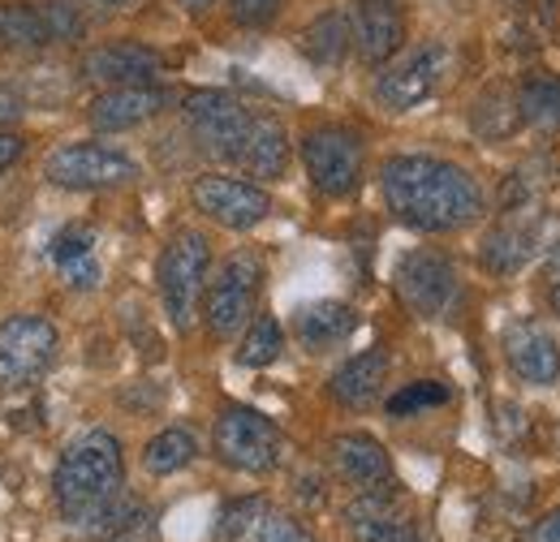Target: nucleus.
<instances>
[{"instance_id": "1", "label": "nucleus", "mask_w": 560, "mask_h": 542, "mask_svg": "<svg viewBox=\"0 0 560 542\" xmlns=\"http://www.w3.org/2000/svg\"><path fill=\"white\" fill-rule=\"evenodd\" d=\"M388 211L415 233H457L483 215L479 181L440 155H393L380 168Z\"/></svg>"}, {"instance_id": "2", "label": "nucleus", "mask_w": 560, "mask_h": 542, "mask_svg": "<svg viewBox=\"0 0 560 542\" xmlns=\"http://www.w3.org/2000/svg\"><path fill=\"white\" fill-rule=\"evenodd\" d=\"M121 491H126V457L113 431H82L78 439L66 444L57 461V478H52L61 521H70L73 530L86 526Z\"/></svg>"}, {"instance_id": "3", "label": "nucleus", "mask_w": 560, "mask_h": 542, "mask_svg": "<svg viewBox=\"0 0 560 542\" xmlns=\"http://www.w3.org/2000/svg\"><path fill=\"white\" fill-rule=\"evenodd\" d=\"M208 268H211V246L208 237L195 233V228H182L160 250L155 280H160V297H164L168 323L177 332H190L195 328V315H199V302H203V288H208Z\"/></svg>"}, {"instance_id": "4", "label": "nucleus", "mask_w": 560, "mask_h": 542, "mask_svg": "<svg viewBox=\"0 0 560 542\" xmlns=\"http://www.w3.org/2000/svg\"><path fill=\"white\" fill-rule=\"evenodd\" d=\"M259 288H264V259L250 255V250L229 255L220 263V271L208 280V288H203V323H208L211 337H237L255 315Z\"/></svg>"}, {"instance_id": "5", "label": "nucleus", "mask_w": 560, "mask_h": 542, "mask_svg": "<svg viewBox=\"0 0 560 542\" xmlns=\"http://www.w3.org/2000/svg\"><path fill=\"white\" fill-rule=\"evenodd\" d=\"M280 431L259 409L229 405L211 426V452L237 474H272L280 466Z\"/></svg>"}, {"instance_id": "6", "label": "nucleus", "mask_w": 560, "mask_h": 542, "mask_svg": "<svg viewBox=\"0 0 560 542\" xmlns=\"http://www.w3.org/2000/svg\"><path fill=\"white\" fill-rule=\"evenodd\" d=\"M61 332L44 315H9L0 323V392H22L57 362Z\"/></svg>"}, {"instance_id": "7", "label": "nucleus", "mask_w": 560, "mask_h": 542, "mask_svg": "<svg viewBox=\"0 0 560 542\" xmlns=\"http://www.w3.org/2000/svg\"><path fill=\"white\" fill-rule=\"evenodd\" d=\"M182 113H186V126L199 142V151H208L211 160H224V164H242L255 113L237 95H229V91H190Z\"/></svg>"}, {"instance_id": "8", "label": "nucleus", "mask_w": 560, "mask_h": 542, "mask_svg": "<svg viewBox=\"0 0 560 542\" xmlns=\"http://www.w3.org/2000/svg\"><path fill=\"white\" fill-rule=\"evenodd\" d=\"M44 177L61 190H117L139 181V164L108 142H66L44 160Z\"/></svg>"}, {"instance_id": "9", "label": "nucleus", "mask_w": 560, "mask_h": 542, "mask_svg": "<svg viewBox=\"0 0 560 542\" xmlns=\"http://www.w3.org/2000/svg\"><path fill=\"white\" fill-rule=\"evenodd\" d=\"M302 164L324 199H346L362 181V138L346 126H319L302 138Z\"/></svg>"}, {"instance_id": "10", "label": "nucleus", "mask_w": 560, "mask_h": 542, "mask_svg": "<svg viewBox=\"0 0 560 542\" xmlns=\"http://www.w3.org/2000/svg\"><path fill=\"white\" fill-rule=\"evenodd\" d=\"M448 44L431 39L419 44L415 52H406L397 66H388L375 82V99L388 108V113H410L427 104L440 86H444V73H448Z\"/></svg>"}, {"instance_id": "11", "label": "nucleus", "mask_w": 560, "mask_h": 542, "mask_svg": "<svg viewBox=\"0 0 560 542\" xmlns=\"http://www.w3.org/2000/svg\"><path fill=\"white\" fill-rule=\"evenodd\" d=\"M190 203L199 207L211 224L233 228V233H246V228H255L272 215V195L268 190H259L255 181H242V177H224V173L195 177Z\"/></svg>"}, {"instance_id": "12", "label": "nucleus", "mask_w": 560, "mask_h": 542, "mask_svg": "<svg viewBox=\"0 0 560 542\" xmlns=\"http://www.w3.org/2000/svg\"><path fill=\"white\" fill-rule=\"evenodd\" d=\"M397 293L419 319H440L457 306V268L440 250H415L397 263Z\"/></svg>"}, {"instance_id": "13", "label": "nucleus", "mask_w": 560, "mask_h": 542, "mask_svg": "<svg viewBox=\"0 0 560 542\" xmlns=\"http://www.w3.org/2000/svg\"><path fill=\"white\" fill-rule=\"evenodd\" d=\"M215 542H319L298 517L280 512L277 504L250 495L233 499L215 517Z\"/></svg>"}, {"instance_id": "14", "label": "nucleus", "mask_w": 560, "mask_h": 542, "mask_svg": "<svg viewBox=\"0 0 560 542\" xmlns=\"http://www.w3.org/2000/svg\"><path fill=\"white\" fill-rule=\"evenodd\" d=\"M346 530L353 542H427L415 512L397 499V486L362 491L346 504Z\"/></svg>"}, {"instance_id": "15", "label": "nucleus", "mask_w": 560, "mask_h": 542, "mask_svg": "<svg viewBox=\"0 0 560 542\" xmlns=\"http://www.w3.org/2000/svg\"><path fill=\"white\" fill-rule=\"evenodd\" d=\"M350 35L362 66H388L406 44V17H401L397 0H358Z\"/></svg>"}, {"instance_id": "16", "label": "nucleus", "mask_w": 560, "mask_h": 542, "mask_svg": "<svg viewBox=\"0 0 560 542\" xmlns=\"http://www.w3.org/2000/svg\"><path fill=\"white\" fill-rule=\"evenodd\" d=\"M164 104H168V91L155 86V82H147V86H108V91H100L91 99L86 121L95 130H104V134H121V130H135L142 121L160 117Z\"/></svg>"}, {"instance_id": "17", "label": "nucleus", "mask_w": 560, "mask_h": 542, "mask_svg": "<svg viewBox=\"0 0 560 542\" xmlns=\"http://www.w3.org/2000/svg\"><path fill=\"white\" fill-rule=\"evenodd\" d=\"M504 357H509V366L517 370V379H526V384H535V388L557 384L560 344L544 323H535V319L509 323V332H504Z\"/></svg>"}, {"instance_id": "18", "label": "nucleus", "mask_w": 560, "mask_h": 542, "mask_svg": "<svg viewBox=\"0 0 560 542\" xmlns=\"http://www.w3.org/2000/svg\"><path fill=\"white\" fill-rule=\"evenodd\" d=\"M164 69V57L147 44H104L82 57V78L104 86H147Z\"/></svg>"}, {"instance_id": "19", "label": "nucleus", "mask_w": 560, "mask_h": 542, "mask_svg": "<svg viewBox=\"0 0 560 542\" xmlns=\"http://www.w3.org/2000/svg\"><path fill=\"white\" fill-rule=\"evenodd\" d=\"M332 466L337 474L353 482L358 491H384V486H397L393 482V461L384 452V444L366 431H346L332 439Z\"/></svg>"}, {"instance_id": "20", "label": "nucleus", "mask_w": 560, "mask_h": 542, "mask_svg": "<svg viewBox=\"0 0 560 542\" xmlns=\"http://www.w3.org/2000/svg\"><path fill=\"white\" fill-rule=\"evenodd\" d=\"M384 379H388V353H384V349H366V353H358L346 366L332 370L328 397L346 409H366V405H375Z\"/></svg>"}, {"instance_id": "21", "label": "nucleus", "mask_w": 560, "mask_h": 542, "mask_svg": "<svg viewBox=\"0 0 560 542\" xmlns=\"http://www.w3.org/2000/svg\"><path fill=\"white\" fill-rule=\"evenodd\" d=\"M353 328H358V315L346 302H311L293 315V337L302 340V349H311V353L337 349L341 340L353 337Z\"/></svg>"}, {"instance_id": "22", "label": "nucleus", "mask_w": 560, "mask_h": 542, "mask_svg": "<svg viewBox=\"0 0 560 542\" xmlns=\"http://www.w3.org/2000/svg\"><path fill=\"white\" fill-rule=\"evenodd\" d=\"M242 168L264 177V181H280L284 177V168H289V134H284V126H280L277 117L255 113L246 151H242Z\"/></svg>"}, {"instance_id": "23", "label": "nucleus", "mask_w": 560, "mask_h": 542, "mask_svg": "<svg viewBox=\"0 0 560 542\" xmlns=\"http://www.w3.org/2000/svg\"><path fill=\"white\" fill-rule=\"evenodd\" d=\"M350 48H353V35L346 13H319L302 31V52H306L311 66L319 69H341V61L350 57Z\"/></svg>"}, {"instance_id": "24", "label": "nucleus", "mask_w": 560, "mask_h": 542, "mask_svg": "<svg viewBox=\"0 0 560 542\" xmlns=\"http://www.w3.org/2000/svg\"><path fill=\"white\" fill-rule=\"evenodd\" d=\"M530 255H535V233L522 228V224H500V228H491L488 237H483V246H479L483 268L495 271V275L522 271L530 263Z\"/></svg>"}, {"instance_id": "25", "label": "nucleus", "mask_w": 560, "mask_h": 542, "mask_svg": "<svg viewBox=\"0 0 560 542\" xmlns=\"http://www.w3.org/2000/svg\"><path fill=\"white\" fill-rule=\"evenodd\" d=\"M517 113L526 126L557 134L560 130V78L557 73H530L517 86Z\"/></svg>"}, {"instance_id": "26", "label": "nucleus", "mask_w": 560, "mask_h": 542, "mask_svg": "<svg viewBox=\"0 0 560 542\" xmlns=\"http://www.w3.org/2000/svg\"><path fill=\"white\" fill-rule=\"evenodd\" d=\"M52 35H48V22L39 9L31 4H18V0H0V48H48Z\"/></svg>"}, {"instance_id": "27", "label": "nucleus", "mask_w": 560, "mask_h": 542, "mask_svg": "<svg viewBox=\"0 0 560 542\" xmlns=\"http://www.w3.org/2000/svg\"><path fill=\"white\" fill-rule=\"evenodd\" d=\"M195 457H199V444H195V435L182 431V426L160 431V435L147 439V448H142V466H147V474H155V478H168V474H177V470H186Z\"/></svg>"}, {"instance_id": "28", "label": "nucleus", "mask_w": 560, "mask_h": 542, "mask_svg": "<svg viewBox=\"0 0 560 542\" xmlns=\"http://www.w3.org/2000/svg\"><path fill=\"white\" fill-rule=\"evenodd\" d=\"M470 126L483 138H509L522 126V113H517V91H504V86H491L488 95L475 99V113H470Z\"/></svg>"}, {"instance_id": "29", "label": "nucleus", "mask_w": 560, "mask_h": 542, "mask_svg": "<svg viewBox=\"0 0 560 542\" xmlns=\"http://www.w3.org/2000/svg\"><path fill=\"white\" fill-rule=\"evenodd\" d=\"M280 349H284V328H280L272 315H259V319L246 323V337L237 344V362L246 370H264V366L277 362Z\"/></svg>"}, {"instance_id": "30", "label": "nucleus", "mask_w": 560, "mask_h": 542, "mask_svg": "<svg viewBox=\"0 0 560 542\" xmlns=\"http://www.w3.org/2000/svg\"><path fill=\"white\" fill-rule=\"evenodd\" d=\"M448 388L440 379H415L406 384L397 397H388V417H415L422 409H435V405H448Z\"/></svg>"}, {"instance_id": "31", "label": "nucleus", "mask_w": 560, "mask_h": 542, "mask_svg": "<svg viewBox=\"0 0 560 542\" xmlns=\"http://www.w3.org/2000/svg\"><path fill=\"white\" fill-rule=\"evenodd\" d=\"M91 246H95V233L86 228V224H70V228H61L57 237H52V246H48V255H52V263H73V259H86L91 255Z\"/></svg>"}, {"instance_id": "32", "label": "nucleus", "mask_w": 560, "mask_h": 542, "mask_svg": "<svg viewBox=\"0 0 560 542\" xmlns=\"http://www.w3.org/2000/svg\"><path fill=\"white\" fill-rule=\"evenodd\" d=\"M44 13V22H48V35H52V44H61V39H78L82 35V17L73 13L70 0H52L48 9H39Z\"/></svg>"}, {"instance_id": "33", "label": "nucleus", "mask_w": 560, "mask_h": 542, "mask_svg": "<svg viewBox=\"0 0 560 542\" xmlns=\"http://www.w3.org/2000/svg\"><path fill=\"white\" fill-rule=\"evenodd\" d=\"M280 9V0H229V13L242 22V26H264L272 22Z\"/></svg>"}, {"instance_id": "34", "label": "nucleus", "mask_w": 560, "mask_h": 542, "mask_svg": "<svg viewBox=\"0 0 560 542\" xmlns=\"http://www.w3.org/2000/svg\"><path fill=\"white\" fill-rule=\"evenodd\" d=\"M104 542H155V517H151V508L142 504L139 512H135L117 534H108Z\"/></svg>"}, {"instance_id": "35", "label": "nucleus", "mask_w": 560, "mask_h": 542, "mask_svg": "<svg viewBox=\"0 0 560 542\" xmlns=\"http://www.w3.org/2000/svg\"><path fill=\"white\" fill-rule=\"evenodd\" d=\"M517 542H560V504L557 508H548L544 517H535V521L522 530V539Z\"/></svg>"}, {"instance_id": "36", "label": "nucleus", "mask_w": 560, "mask_h": 542, "mask_svg": "<svg viewBox=\"0 0 560 542\" xmlns=\"http://www.w3.org/2000/svg\"><path fill=\"white\" fill-rule=\"evenodd\" d=\"M26 113V95L13 86V82H0V130L9 126V121H18Z\"/></svg>"}, {"instance_id": "37", "label": "nucleus", "mask_w": 560, "mask_h": 542, "mask_svg": "<svg viewBox=\"0 0 560 542\" xmlns=\"http://www.w3.org/2000/svg\"><path fill=\"white\" fill-rule=\"evenodd\" d=\"M66 280H70V288H95L100 284V263L91 255L73 259V263H66Z\"/></svg>"}, {"instance_id": "38", "label": "nucleus", "mask_w": 560, "mask_h": 542, "mask_svg": "<svg viewBox=\"0 0 560 542\" xmlns=\"http://www.w3.org/2000/svg\"><path fill=\"white\" fill-rule=\"evenodd\" d=\"M26 151V138L13 134V130H0V173H9Z\"/></svg>"}, {"instance_id": "39", "label": "nucleus", "mask_w": 560, "mask_h": 542, "mask_svg": "<svg viewBox=\"0 0 560 542\" xmlns=\"http://www.w3.org/2000/svg\"><path fill=\"white\" fill-rule=\"evenodd\" d=\"M548 302H552V310H557V315H560V280H557V284H552V293H548Z\"/></svg>"}, {"instance_id": "40", "label": "nucleus", "mask_w": 560, "mask_h": 542, "mask_svg": "<svg viewBox=\"0 0 560 542\" xmlns=\"http://www.w3.org/2000/svg\"><path fill=\"white\" fill-rule=\"evenodd\" d=\"M182 4H186V9H208L211 0H182Z\"/></svg>"}, {"instance_id": "41", "label": "nucleus", "mask_w": 560, "mask_h": 542, "mask_svg": "<svg viewBox=\"0 0 560 542\" xmlns=\"http://www.w3.org/2000/svg\"><path fill=\"white\" fill-rule=\"evenodd\" d=\"M104 4H121V9H130V4H139V0H104Z\"/></svg>"}]
</instances>
